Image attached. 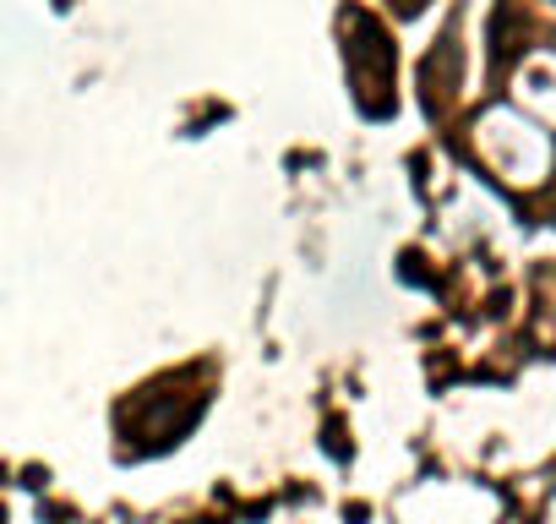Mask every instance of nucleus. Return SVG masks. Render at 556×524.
Wrapping results in <instances>:
<instances>
[{
  "label": "nucleus",
  "instance_id": "1",
  "mask_svg": "<svg viewBox=\"0 0 556 524\" xmlns=\"http://www.w3.org/2000/svg\"><path fill=\"white\" fill-rule=\"evenodd\" d=\"M551 7H556V0H551Z\"/></svg>",
  "mask_w": 556,
  "mask_h": 524
}]
</instances>
